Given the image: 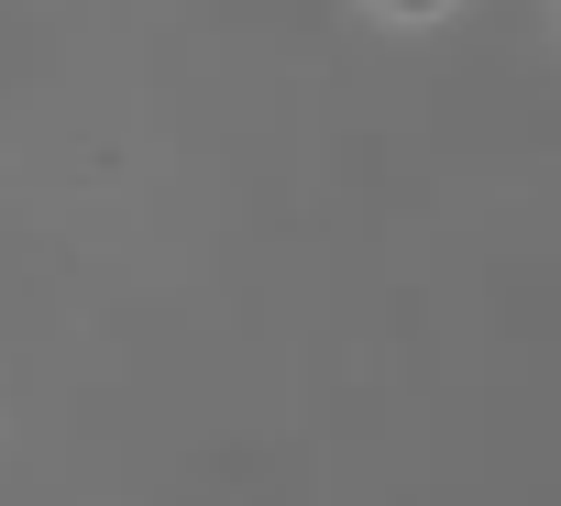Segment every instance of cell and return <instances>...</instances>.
<instances>
[{
	"instance_id": "1",
	"label": "cell",
	"mask_w": 561,
	"mask_h": 506,
	"mask_svg": "<svg viewBox=\"0 0 561 506\" xmlns=\"http://www.w3.org/2000/svg\"><path fill=\"white\" fill-rule=\"evenodd\" d=\"M375 12H397V23H440L451 0H375Z\"/></svg>"
}]
</instances>
